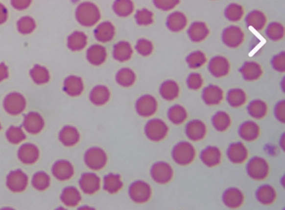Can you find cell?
<instances>
[{
  "mask_svg": "<svg viewBox=\"0 0 285 210\" xmlns=\"http://www.w3.org/2000/svg\"><path fill=\"white\" fill-rule=\"evenodd\" d=\"M84 160L88 168L94 170H99L105 167L107 157L102 149L95 147L89 149L85 153Z\"/></svg>",
  "mask_w": 285,
  "mask_h": 210,
  "instance_id": "obj_1",
  "label": "cell"
},
{
  "mask_svg": "<svg viewBox=\"0 0 285 210\" xmlns=\"http://www.w3.org/2000/svg\"><path fill=\"white\" fill-rule=\"evenodd\" d=\"M129 193L130 198L135 203H144L150 199L151 189L145 182L137 181L130 185Z\"/></svg>",
  "mask_w": 285,
  "mask_h": 210,
  "instance_id": "obj_2",
  "label": "cell"
},
{
  "mask_svg": "<svg viewBox=\"0 0 285 210\" xmlns=\"http://www.w3.org/2000/svg\"><path fill=\"white\" fill-rule=\"evenodd\" d=\"M168 128L160 120H152L148 121L145 127V133L150 140L158 141L162 140L167 133Z\"/></svg>",
  "mask_w": 285,
  "mask_h": 210,
  "instance_id": "obj_3",
  "label": "cell"
},
{
  "mask_svg": "<svg viewBox=\"0 0 285 210\" xmlns=\"http://www.w3.org/2000/svg\"><path fill=\"white\" fill-rule=\"evenodd\" d=\"M81 190L88 195H92L99 190L100 180L95 173H84L79 181Z\"/></svg>",
  "mask_w": 285,
  "mask_h": 210,
  "instance_id": "obj_4",
  "label": "cell"
},
{
  "mask_svg": "<svg viewBox=\"0 0 285 210\" xmlns=\"http://www.w3.org/2000/svg\"><path fill=\"white\" fill-rule=\"evenodd\" d=\"M52 174L60 181L70 179L74 175V168L67 160H59L53 166Z\"/></svg>",
  "mask_w": 285,
  "mask_h": 210,
  "instance_id": "obj_5",
  "label": "cell"
},
{
  "mask_svg": "<svg viewBox=\"0 0 285 210\" xmlns=\"http://www.w3.org/2000/svg\"><path fill=\"white\" fill-rule=\"evenodd\" d=\"M7 185L11 191L21 192L26 188L27 176L20 170L12 172L7 177Z\"/></svg>",
  "mask_w": 285,
  "mask_h": 210,
  "instance_id": "obj_6",
  "label": "cell"
},
{
  "mask_svg": "<svg viewBox=\"0 0 285 210\" xmlns=\"http://www.w3.org/2000/svg\"><path fill=\"white\" fill-rule=\"evenodd\" d=\"M151 175L153 180L157 183L165 184L167 183L172 177V168L167 164L158 163L153 166Z\"/></svg>",
  "mask_w": 285,
  "mask_h": 210,
  "instance_id": "obj_7",
  "label": "cell"
},
{
  "mask_svg": "<svg viewBox=\"0 0 285 210\" xmlns=\"http://www.w3.org/2000/svg\"><path fill=\"white\" fill-rule=\"evenodd\" d=\"M39 155V150L36 147L31 144L24 145L18 152L20 160L25 164H32L38 160Z\"/></svg>",
  "mask_w": 285,
  "mask_h": 210,
  "instance_id": "obj_8",
  "label": "cell"
},
{
  "mask_svg": "<svg viewBox=\"0 0 285 210\" xmlns=\"http://www.w3.org/2000/svg\"><path fill=\"white\" fill-rule=\"evenodd\" d=\"M80 135L78 130L73 126H65L60 132L59 139L66 147L74 146L78 143Z\"/></svg>",
  "mask_w": 285,
  "mask_h": 210,
  "instance_id": "obj_9",
  "label": "cell"
},
{
  "mask_svg": "<svg viewBox=\"0 0 285 210\" xmlns=\"http://www.w3.org/2000/svg\"><path fill=\"white\" fill-rule=\"evenodd\" d=\"M44 126V121L39 115L30 114L24 121V126L26 130L32 134H38L42 131Z\"/></svg>",
  "mask_w": 285,
  "mask_h": 210,
  "instance_id": "obj_10",
  "label": "cell"
},
{
  "mask_svg": "<svg viewBox=\"0 0 285 210\" xmlns=\"http://www.w3.org/2000/svg\"><path fill=\"white\" fill-rule=\"evenodd\" d=\"M81 199V197L78 189L72 187L65 188L61 195V200L68 207H75L79 203Z\"/></svg>",
  "mask_w": 285,
  "mask_h": 210,
  "instance_id": "obj_11",
  "label": "cell"
},
{
  "mask_svg": "<svg viewBox=\"0 0 285 210\" xmlns=\"http://www.w3.org/2000/svg\"><path fill=\"white\" fill-rule=\"evenodd\" d=\"M137 110L142 116L148 117L152 115L156 110V104L152 98L146 97L142 99L137 105Z\"/></svg>",
  "mask_w": 285,
  "mask_h": 210,
  "instance_id": "obj_12",
  "label": "cell"
},
{
  "mask_svg": "<svg viewBox=\"0 0 285 210\" xmlns=\"http://www.w3.org/2000/svg\"><path fill=\"white\" fill-rule=\"evenodd\" d=\"M123 186L119 175L109 173L104 179V189L110 193L119 191Z\"/></svg>",
  "mask_w": 285,
  "mask_h": 210,
  "instance_id": "obj_13",
  "label": "cell"
},
{
  "mask_svg": "<svg viewBox=\"0 0 285 210\" xmlns=\"http://www.w3.org/2000/svg\"><path fill=\"white\" fill-rule=\"evenodd\" d=\"M50 179L46 173L40 172L36 173L32 179V185L38 190L43 191L49 187Z\"/></svg>",
  "mask_w": 285,
  "mask_h": 210,
  "instance_id": "obj_14",
  "label": "cell"
},
{
  "mask_svg": "<svg viewBox=\"0 0 285 210\" xmlns=\"http://www.w3.org/2000/svg\"><path fill=\"white\" fill-rule=\"evenodd\" d=\"M190 147L188 145H183V147H181V145H178V147L175 148L173 151V157L175 160L180 163L183 155H185L188 161L192 159L193 150L192 148Z\"/></svg>",
  "mask_w": 285,
  "mask_h": 210,
  "instance_id": "obj_15",
  "label": "cell"
},
{
  "mask_svg": "<svg viewBox=\"0 0 285 210\" xmlns=\"http://www.w3.org/2000/svg\"><path fill=\"white\" fill-rule=\"evenodd\" d=\"M7 137L11 143L17 144L25 139V135L21 128L12 127L7 132Z\"/></svg>",
  "mask_w": 285,
  "mask_h": 210,
  "instance_id": "obj_16",
  "label": "cell"
},
{
  "mask_svg": "<svg viewBox=\"0 0 285 210\" xmlns=\"http://www.w3.org/2000/svg\"><path fill=\"white\" fill-rule=\"evenodd\" d=\"M251 165L250 168V170L252 171L251 174L258 177L263 176L266 169L265 164H264L263 161L257 160L254 161Z\"/></svg>",
  "mask_w": 285,
  "mask_h": 210,
  "instance_id": "obj_17",
  "label": "cell"
},
{
  "mask_svg": "<svg viewBox=\"0 0 285 210\" xmlns=\"http://www.w3.org/2000/svg\"><path fill=\"white\" fill-rule=\"evenodd\" d=\"M108 98V94L107 91L104 90H99L93 92L92 99L93 103L96 104H103Z\"/></svg>",
  "mask_w": 285,
  "mask_h": 210,
  "instance_id": "obj_18",
  "label": "cell"
},
{
  "mask_svg": "<svg viewBox=\"0 0 285 210\" xmlns=\"http://www.w3.org/2000/svg\"><path fill=\"white\" fill-rule=\"evenodd\" d=\"M231 150V157L235 161H241L245 155V150L241 146H235Z\"/></svg>",
  "mask_w": 285,
  "mask_h": 210,
  "instance_id": "obj_19",
  "label": "cell"
},
{
  "mask_svg": "<svg viewBox=\"0 0 285 210\" xmlns=\"http://www.w3.org/2000/svg\"><path fill=\"white\" fill-rule=\"evenodd\" d=\"M190 129V134L191 137H193L192 139H199V137H201L203 134V128L202 124H194L191 125Z\"/></svg>",
  "mask_w": 285,
  "mask_h": 210,
  "instance_id": "obj_20",
  "label": "cell"
},
{
  "mask_svg": "<svg viewBox=\"0 0 285 210\" xmlns=\"http://www.w3.org/2000/svg\"><path fill=\"white\" fill-rule=\"evenodd\" d=\"M207 151L205 152L204 155H203L205 161L209 164H214L219 159V153H218L217 151L214 150H210Z\"/></svg>",
  "mask_w": 285,
  "mask_h": 210,
  "instance_id": "obj_21",
  "label": "cell"
},
{
  "mask_svg": "<svg viewBox=\"0 0 285 210\" xmlns=\"http://www.w3.org/2000/svg\"><path fill=\"white\" fill-rule=\"evenodd\" d=\"M248 125V126H246L243 128L242 134H243L244 137H246V139H253L252 137H255L257 129L256 128L255 125H253V124H250Z\"/></svg>",
  "mask_w": 285,
  "mask_h": 210,
  "instance_id": "obj_22",
  "label": "cell"
},
{
  "mask_svg": "<svg viewBox=\"0 0 285 210\" xmlns=\"http://www.w3.org/2000/svg\"><path fill=\"white\" fill-rule=\"evenodd\" d=\"M261 194L260 196L261 197V201L268 202L272 200L273 199V191L271 189L266 188H264L261 191Z\"/></svg>",
  "mask_w": 285,
  "mask_h": 210,
  "instance_id": "obj_23",
  "label": "cell"
},
{
  "mask_svg": "<svg viewBox=\"0 0 285 210\" xmlns=\"http://www.w3.org/2000/svg\"><path fill=\"white\" fill-rule=\"evenodd\" d=\"M0 128H1V126H0Z\"/></svg>",
  "mask_w": 285,
  "mask_h": 210,
  "instance_id": "obj_24",
  "label": "cell"
}]
</instances>
